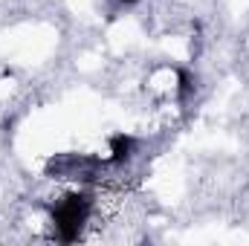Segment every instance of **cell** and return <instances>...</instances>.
Segmentation results:
<instances>
[{"label":"cell","mask_w":249,"mask_h":246,"mask_svg":"<svg viewBox=\"0 0 249 246\" xmlns=\"http://www.w3.org/2000/svg\"><path fill=\"white\" fill-rule=\"evenodd\" d=\"M90 211H93V200H90V194H84V191H72V194H64L61 200H55V203H53V211H50L55 238H58L61 244L78 241L81 229H84L87 220H90Z\"/></svg>","instance_id":"cell-1"},{"label":"cell","mask_w":249,"mask_h":246,"mask_svg":"<svg viewBox=\"0 0 249 246\" xmlns=\"http://www.w3.org/2000/svg\"><path fill=\"white\" fill-rule=\"evenodd\" d=\"M136 136H130V133H113L110 139H107V157H105V162L107 165H124L133 154H136Z\"/></svg>","instance_id":"cell-2"},{"label":"cell","mask_w":249,"mask_h":246,"mask_svg":"<svg viewBox=\"0 0 249 246\" xmlns=\"http://www.w3.org/2000/svg\"><path fill=\"white\" fill-rule=\"evenodd\" d=\"M116 3H122V6H136L139 0H116Z\"/></svg>","instance_id":"cell-3"}]
</instances>
